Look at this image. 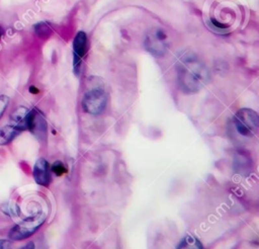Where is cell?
Segmentation results:
<instances>
[{
    "label": "cell",
    "mask_w": 259,
    "mask_h": 249,
    "mask_svg": "<svg viewBox=\"0 0 259 249\" xmlns=\"http://www.w3.org/2000/svg\"><path fill=\"white\" fill-rule=\"evenodd\" d=\"M176 71L179 87L186 93L197 92L209 80V73L205 65L190 52L179 55L176 61Z\"/></svg>",
    "instance_id": "obj_1"
},
{
    "label": "cell",
    "mask_w": 259,
    "mask_h": 249,
    "mask_svg": "<svg viewBox=\"0 0 259 249\" xmlns=\"http://www.w3.org/2000/svg\"><path fill=\"white\" fill-rule=\"evenodd\" d=\"M46 216L41 212L35 213L23 219L9 230V239L12 241H22L27 239L38 230V228L44 224Z\"/></svg>",
    "instance_id": "obj_2"
},
{
    "label": "cell",
    "mask_w": 259,
    "mask_h": 249,
    "mask_svg": "<svg viewBox=\"0 0 259 249\" xmlns=\"http://www.w3.org/2000/svg\"><path fill=\"white\" fill-rule=\"evenodd\" d=\"M234 123L237 131L246 137L253 136L259 126V116L256 111L250 108H242L234 116Z\"/></svg>",
    "instance_id": "obj_3"
},
{
    "label": "cell",
    "mask_w": 259,
    "mask_h": 249,
    "mask_svg": "<svg viewBox=\"0 0 259 249\" xmlns=\"http://www.w3.org/2000/svg\"><path fill=\"white\" fill-rule=\"evenodd\" d=\"M106 104V96L101 89H92L85 93L82 99V107L84 111L90 114L100 113Z\"/></svg>",
    "instance_id": "obj_4"
},
{
    "label": "cell",
    "mask_w": 259,
    "mask_h": 249,
    "mask_svg": "<svg viewBox=\"0 0 259 249\" xmlns=\"http://www.w3.org/2000/svg\"><path fill=\"white\" fill-rule=\"evenodd\" d=\"M145 49L154 56H162L167 49V36L162 29H153L145 38Z\"/></svg>",
    "instance_id": "obj_5"
},
{
    "label": "cell",
    "mask_w": 259,
    "mask_h": 249,
    "mask_svg": "<svg viewBox=\"0 0 259 249\" xmlns=\"http://www.w3.org/2000/svg\"><path fill=\"white\" fill-rule=\"evenodd\" d=\"M27 130L41 143L47 140V121L41 112L31 109L27 118Z\"/></svg>",
    "instance_id": "obj_6"
},
{
    "label": "cell",
    "mask_w": 259,
    "mask_h": 249,
    "mask_svg": "<svg viewBox=\"0 0 259 249\" xmlns=\"http://www.w3.org/2000/svg\"><path fill=\"white\" fill-rule=\"evenodd\" d=\"M32 175L35 180V182L41 186H49L51 183V174L49 169V163L45 158H39L36 160Z\"/></svg>",
    "instance_id": "obj_7"
},
{
    "label": "cell",
    "mask_w": 259,
    "mask_h": 249,
    "mask_svg": "<svg viewBox=\"0 0 259 249\" xmlns=\"http://www.w3.org/2000/svg\"><path fill=\"white\" fill-rule=\"evenodd\" d=\"M28 113H29V109L26 108L25 106L16 107L9 115L10 124L14 126L21 132L27 130Z\"/></svg>",
    "instance_id": "obj_8"
},
{
    "label": "cell",
    "mask_w": 259,
    "mask_h": 249,
    "mask_svg": "<svg viewBox=\"0 0 259 249\" xmlns=\"http://www.w3.org/2000/svg\"><path fill=\"white\" fill-rule=\"evenodd\" d=\"M20 130L12 124H6L0 129V146H5L11 143L19 134Z\"/></svg>",
    "instance_id": "obj_9"
},
{
    "label": "cell",
    "mask_w": 259,
    "mask_h": 249,
    "mask_svg": "<svg viewBox=\"0 0 259 249\" xmlns=\"http://www.w3.org/2000/svg\"><path fill=\"white\" fill-rule=\"evenodd\" d=\"M73 50L74 55L79 58L83 57L87 51V35L84 31H79L74 37L73 40Z\"/></svg>",
    "instance_id": "obj_10"
},
{
    "label": "cell",
    "mask_w": 259,
    "mask_h": 249,
    "mask_svg": "<svg viewBox=\"0 0 259 249\" xmlns=\"http://www.w3.org/2000/svg\"><path fill=\"white\" fill-rule=\"evenodd\" d=\"M176 249H203L200 241L191 235H186L177 245Z\"/></svg>",
    "instance_id": "obj_11"
},
{
    "label": "cell",
    "mask_w": 259,
    "mask_h": 249,
    "mask_svg": "<svg viewBox=\"0 0 259 249\" xmlns=\"http://www.w3.org/2000/svg\"><path fill=\"white\" fill-rule=\"evenodd\" d=\"M0 210L2 211L3 214H5L8 217H15V216H18L20 213L18 205L12 202H6L1 204Z\"/></svg>",
    "instance_id": "obj_12"
},
{
    "label": "cell",
    "mask_w": 259,
    "mask_h": 249,
    "mask_svg": "<svg viewBox=\"0 0 259 249\" xmlns=\"http://www.w3.org/2000/svg\"><path fill=\"white\" fill-rule=\"evenodd\" d=\"M52 170H53V172L55 173V174H57V175H63L64 173H66V167L64 166V164L62 163V162H60V161H56L54 164H53V166H52Z\"/></svg>",
    "instance_id": "obj_13"
},
{
    "label": "cell",
    "mask_w": 259,
    "mask_h": 249,
    "mask_svg": "<svg viewBox=\"0 0 259 249\" xmlns=\"http://www.w3.org/2000/svg\"><path fill=\"white\" fill-rule=\"evenodd\" d=\"M8 104H9V97L7 95H0V118L5 112Z\"/></svg>",
    "instance_id": "obj_14"
},
{
    "label": "cell",
    "mask_w": 259,
    "mask_h": 249,
    "mask_svg": "<svg viewBox=\"0 0 259 249\" xmlns=\"http://www.w3.org/2000/svg\"><path fill=\"white\" fill-rule=\"evenodd\" d=\"M12 243L10 240L0 239V249H11Z\"/></svg>",
    "instance_id": "obj_15"
},
{
    "label": "cell",
    "mask_w": 259,
    "mask_h": 249,
    "mask_svg": "<svg viewBox=\"0 0 259 249\" xmlns=\"http://www.w3.org/2000/svg\"><path fill=\"white\" fill-rule=\"evenodd\" d=\"M19 249H34V243L33 242H28L27 244H25L24 246H22Z\"/></svg>",
    "instance_id": "obj_16"
},
{
    "label": "cell",
    "mask_w": 259,
    "mask_h": 249,
    "mask_svg": "<svg viewBox=\"0 0 259 249\" xmlns=\"http://www.w3.org/2000/svg\"><path fill=\"white\" fill-rule=\"evenodd\" d=\"M29 91L32 92V93H37V89H35L33 86H30V87H29Z\"/></svg>",
    "instance_id": "obj_17"
},
{
    "label": "cell",
    "mask_w": 259,
    "mask_h": 249,
    "mask_svg": "<svg viewBox=\"0 0 259 249\" xmlns=\"http://www.w3.org/2000/svg\"><path fill=\"white\" fill-rule=\"evenodd\" d=\"M2 34H3V29H2V27L0 26V38H1V36H2Z\"/></svg>",
    "instance_id": "obj_18"
}]
</instances>
